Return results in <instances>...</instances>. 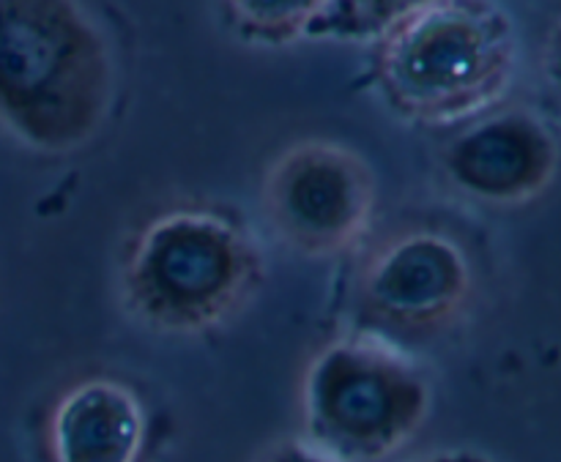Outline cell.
I'll use <instances>...</instances> for the list:
<instances>
[{"label":"cell","mask_w":561,"mask_h":462,"mask_svg":"<svg viewBox=\"0 0 561 462\" xmlns=\"http://www.w3.org/2000/svg\"><path fill=\"white\" fill-rule=\"evenodd\" d=\"M263 208L290 246L310 255H334L370 228L376 175L365 157L340 142H296L266 173Z\"/></svg>","instance_id":"5b68a950"},{"label":"cell","mask_w":561,"mask_h":462,"mask_svg":"<svg viewBox=\"0 0 561 462\" xmlns=\"http://www.w3.org/2000/svg\"><path fill=\"white\" fill-rule=\"evenodd\" d=\"M146 408L126 383L88 378L60 394L49 414L53 462H137L146 449Z\"/></svg>","instance_id":"ba28073f"},{"label":"cell","mask_w":561,"mask_h":462,"mask_svg":"<svg viewBox=\"0 0 561 462\" xmlns=\"http://www.w3.org/2000/svg\"><path fill=\"white\" fill-rule=\"evenodd\" d=\"M542 69H546V80L551 91L561 99V20L548 36L546 55H542Z\"/></svg>","instance_id":"30bf717a"},{"label":"cell","mask_w":561,"mask_h":462,"mask_svg":"<svg viewBox=\"0 0 561 462\" xmlns=\"http://www.w3.org/2000/svg\"><path fill=\"white\" fill-rule=\"evenodd\" d=\"M257 462H343V460L329 454L327 449L312 443L310 438H288V441H279L274 443V447H268L266 452L257 458Z\"/></svg>","instance_id":"9c48e42d"},{"label":"cell","mask_w":561,"mask_h":462,"mask_svg":"<svg viewBox=\"0 0 561 462\" xmlns=\"http://www.w3.org/2000/svg\"><path fill=\"white\" fill-rule=\"evenodd\" d=\"M438 462H480V460H463V458H447V460H438Z\"/></svg>","instance_id":"8fae6325"},{"label":"cell","mask_w":561,"mask_h":462,"mask_svg":"<svg viewBox=\"0 0 561 462\" xmlns=\"http://www.w3.org/2000/svg\"><path fill=\"white\" fill-rule=\"evenodd\" d=\"M255 268L239 222L208 208H175L151 219L129 246L124 293L151 326L203 332L239 310Z\"/></svg>","instance_id":"3957f363"},{"label":"cell","mask_w":561,"mask_h":462,"mask_svg":"<svg viewBox=\"0 0 561 462\" xmlns=\"http://www.w3.org/2000/svg\"><path fill=\"white\" fill-rule=\"evenodd\" d=\"M510 16L485 3H416L389 25L381 82L403 113L436 124L485 113L515 74Z\"/></svg>","instance_id":"7a4b0ae2"},{"label":"cell","mask_w":561,"mask_h":462,"mask_svg":"<svg viewBox=\"0 0 561 462\" xmlns=\"http://www.w3.org/2000/svg\"><path fill=\"white\" fill-rule=\"evenodd\" d=\"M444 164L460 189L491 206L529 203L559 168L557 135L524 107L482 113L449 142Z\"/></svg>","instance_id":"52a82bcc"},{"label":"cell","mask_w":561,"mask_h":462,"mask_svg":"<svg viewBox=\"0 0 561 462\" xmlns=\"http://www.w3.org/2000/svg\"><path fill=\"white\" fill-rule=\"evenodd\" d=\"M307 438L343 462L383 460L414 438L431 408L425 378L376 337L327 345L301 383Z\"/></svg>","instance_id":"277c9868"},{"label":"cell","mask_w":561,"mask_h":462,"mask_svg":"<svg viewBox=\"0 0 561 462\" xmlns=\"http://www.w3.org/2000/svg\"><path fill=\"white\" fill-rule=\"evenodd\" d=\"M113 99L104 33L75 3L0 0V131L44 153L96 135Z\"/></svg>","instance_id":"6da1fadb"},{"label":"cell","mask_w":561,"mask_h":462,"mask_svg":"<svg viewBox=\"0 0 561 462\" xmlns=\"http://www.w3.org/2000/svg\"><path fill=\"white\" fill-rule=\"evenodd\" d=\"M474 274L463 246L438 230H405L383 241L362 268L365 307L403 332H433L471 296Z\"/></svg>","instance_id":"8992f818"}]
</instances>
